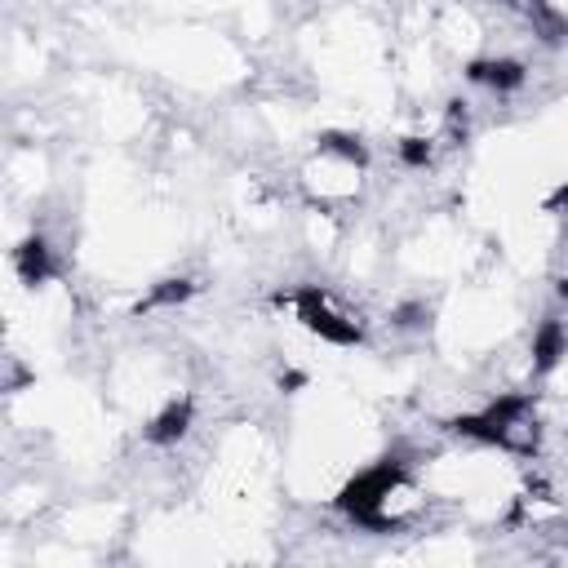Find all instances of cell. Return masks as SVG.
Returning <instances> with one entry per match:
<instances>
[{
	"mask_svg": "<svg viewBox=\"0 0 568 568\" xmlns=\"http://www.w3.org/2000/svg\"><path fill=\"white\" fill-rule=\"evenodd\" d=\"M293 311H297V320H302L311 333H320L324 342H342V346H351V342L364 337L359 320H355L346 306H337L324 288H302V293L293 297Z\"/></svg>",
	"mask_w": 568,
	"mask_h": 568,
	"instance_id": "cell-1",
	"label": "cell"
},
{
	"mask_svg": "<svg viewBox=\"0 0 568 568\" xmlns=\"http://www.w3.org/2000/svg\"><path fill=\"white\" fill-rule=\"evenodd\" d=\"M564 351H568V333H564V324H559V320L541 324V333H537V342H532V368H537V373L555 368Z\"/></svg>",
	"mask_w": 568,
	"mask_h": 568,
	"instance_id": "cell-3",
	"label": "cell"
},
{
	"mask_svg": "<svg viewBox=\"0 0 568 568\" xmlns=\"http://www.w3.org/2000/svg\"><path fill=\"white\" fill-rule=\"evenodd\" d=\"M466 75L475 80V84H488V89H519L524 80H528V71H524V62H515V58H484V62H470L466 67Z\"/></svg>",
	"mask_w": 568,
	"mask_h": 568,
	"instance_id": "cell-2",
	"label": "cell"
},
{
	"mask_svg": "<svg viewBox=\"0 0 568 568\" xmlns=\"http://www.w3.org/2000/svg\"><path fill=\"white\" fill-rule=\"evenodd\" d=\"M18 271L27 284H44L49 280V244L40 235H31L22 248H18Z\"/></svg>",
	"mask_w": 568,
	"mask_h": 568,
	"instance_id": "cell-5",
	"label": "cell"
},
{
	"mask_svg": "<svg viewBox=\"0 0 568 568\" xmlns=\"http://www.w3.org/2000/svg\"><path fill=\"white\" fill-rule=\"evenodd\" d=\"M186 426H191V404H186V399H182V404L173 399V404L146 426V439H155V444H173V439L186 435Z\"/></svg>",
	"mask_w": 568,
	"mask_h": 568,
	"instance_id": "cell-4",
	"label": "cell"
},
{
	"mask_svg": "<svg viewBox=\"0 0 568 568\" xmlns=\"http://www.w3.org/2000/svg\"><path fill=\"white\" fill-rule=\"evenodd\" d=\"M550 209H568V182H564V186L550 195Z\"/></svg>",
	"mask_w": 568,
	"mask_h": 568,
	"instance_id": "cell-6",
	"label": "cell"
}]
</instances>
